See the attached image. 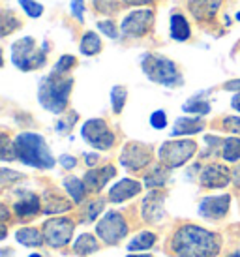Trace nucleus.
<instances>
[{"label": "nucleus", "mask_w": 240, "mask_h": 257, "mask_svg": "<svg viewBox=\"0 0 240 257\" xmlns=\"http://www.w3.org/2000/svg\"><path fill=\"white\" fill-rule=\"evenodd\" d=\"M219 236L199 225H184L173 235L171 248L178 257H216Z\"/></svg>", "instance_id": "f257e3e1"}, {"label": "nucleus", "mask_w": 240, "mask_h": 257, "mask_svg": "<svg viewBox=\"0 0 240 257\" xmlns=\"http://www.w3.org/2000/svg\"><path fill=\"white\" fill-rule=\"evenodd\" d=\"M14 158L25 165L36 167V169H53L55 158L51 154L49 145L40 134L34 132H23L14 139Z\"/></svg>", "instance_id": "f03ea898"}, {"label": "nucleus", "mask_w": 240, "mask_h": 257, "mask_svg": "<svg viewBox=\"0 0 240 257\" xmlns=\"http://www.w3.org/2000/svg\"><path fill=\"white\" fill-rule=\"evenodd\" d=\"M71 88H73V79L64 77L62 73L53 72L47 77L42 79L40 88H38V100L43 109L51 113L60 114L68 107Z\"/></svg>", "instance_id": "7ed1b4c3"}, {"label": "nucleus", "mask_w": 240, "mask_h": 257, "mask_svg": "<svg viewBox=\"0 0 240 257\" xmlns=\"http://www.w3.org/2000/svg\"><path fill=\"white\" fill-rule=\"evenodd\" d=\"M141 68L152 83L163 86L182 85V73L178 70V66L171 58L162 57L158 53H147L141 60Z\"/></svg>", "instance_id": "20e7f679"}, {"label": "nucleus", "mask_w": 240, "mask_h": 257, "mask_svg": "<svg viewBox=\"0 0 240 257\" xmlns=\"http://www.w3.org/2000/svg\"><path fill=\"white\" fill-rule=\"evenodd\" d=\"M45 60H47L45 47L38 49L34 38L25 36L21 40H17V42H14V45H12V62L21 72L38 70V68H42L45 64Z\"/></svg>", "instance_id": "39448f33"}, {"label": "nucleus", "mask_w": 240, "mask_h": 257, "mask_svg": "<svg viewBox=\"0 0 240 257\" xmlns=\"http://www.w3.org/2000/svg\"><path fill=\"white\" fill-rule=\"evenodd\" d=\"M197 152V143L191 139H178V141H167L160 149V162L167 169H177L184 165L188 160L193 158Z\"/></svg>", "instance_id": "423d86ee"}, {"label": "nucleus", "mask_w": 240, "mask_h": 257, "mask_svg": "<svg viewBox=\"0 0 240 257\" xmlns=\"http://www.w3.org/2000/svg\"><path fill=\"white\" fill-rule=\"evenodd\" d=\"M154 23V12L150 8L134 10L122 19L120 23V32L126 38H143L147 36Z\"/></svg>", "instance_id": "0eeeda50"}, {"label": "nucleus", "mask_w": 240, "mask_h": 257, "mask_svg": "<svg viewBox=\"0 0 240 257\" xmlns=\"http://www.w3.org/2000/svg\"><path fill=\"white\" fill-rule=\"evenodd\" d=\"M81 136L90 147L98 150H107L114 145V134L109 130L107 122L101 118L86 120L81 128Z\"/></svg>", "instance_id": "6e6552de"}, {"label": "nucleus", "mask_w": 240, "mask_h": 257, "mask_svg": "<svg viewBox=\"0 0 240 257\" xmlns=\"http://www.w3.org/2000/svg\"><path fill=\"white\" fill-rule=\"evenodd\" d=\"M96 233L105 244H116L128 235V223L118 212H107L98 223Z\"/></svg>", "instance_id": "1a4fd4ad"}, {"label": "nucleus", "mask_w": 240, "mask_h": 257, "mask_svg": "<svg viewBox=\"0 0 240 257\" xmlns=\"http://www.w3.org/2000/svg\"><path fill=\"white\" fill-rule=\"evenodd\" d=\"M71 235H73V221L68 218H51L43 223V238L53 248L68 244Z\"/></svg>", "instance_id": "9d476101"}, {"label": "nucleus", "mask_w": 240, "mask_h": 257, "mask_svg": "<svg viewBox=\"0 0 240 257\" xmlns=\"http://www.w3.org/2000/svg\"><path fill=\"white\" fill-rule=\"evenodd\" d=\"M150 160H152V149L145 143H128L120 154V164L130 171H139L147 167Z\"/></svg>", "instance_id": "9b49d317"}, {"label": "nucleus", "mask_w": 240, "mask_h": 257, "mask_svg": "<svg viewBox=\"0 0 240 257\" xmlns=\"http://www.w3.org/2000/svg\"><path fill=\"white\" fill-rule=\"evenodd\" d=\"M199 180L205 188H225L229 184V180H233V173L229 171L225 165L212 164L206 165L201 171Z\"/></svg>", "instance_id": "f8f14e48"}, {"label": "nucleus", "mask_w": 240, "mask_h": 257, "mask_svg": "<svg viewBox=\"0 0 240 257\" xmlns=\"http://www.w3.org/2000/svg\"><path fill=\"white\" fill-rule=\"evenodd\" d=\"M229 203H231V197L229 195H218V197H206V199L201 201L199 205V212L205 216V218H210V220H219L227 214L229 210Z\"/></svg>", "instance_id": "ddd939ff"}, {"label": "nucleus", "mask_w": 240, "mask_h": 257, "mask_svg": "<svg viewBox=\"0 0 240 257\" xmlns=\"http://www.w3.org/2000/svg\"><path fill=\"white\" fill-rule=\"evenodd\" d=\"M114 175H116V169L113 165H105V167H99V169H90L85 175V180H83L86 192H99Z\"/></svg>", "instance_id": "4468645a"}, {"label": "nucleus", "mask_w": 240, "mask_h": 257, "mask_svg": "<svg viewBox=\"0 0 240 257\" xmlns=\"http://www.w3.org/2000/svg\"><path fill=\"white\" fill-rule=\"evenodd\" d=\"M141 192V184L137 182V180H132V179H122L120 182L109 190V199L114 201V203H122V201H128L135 197L137 193Z\"/></svg>", "instance_id": "2eb2a0df"}, {"label": "nucleus", "mask_w": 240, "mask_h": 257, "mask_svg": "<svg viewBox=\"0 0 240 257\" xmlns=\"http://www.w3.org/2000/svg\"><path fill=\"white\" fill-rule=\"evenodd\" d=\"M223 0H190V12L197 21H210Z\"/></svg>", "instance_id": "dca6fc26"}, {"label": "nucleus", "mask_w": 240, "mask_h": 257, "mask_svg": "<svg viewBox=\"0 0 240 257\" xmlns=\"http://www.w3.org/2000/svg\"><path fill=\"white\" fill-rule=\"evenodd\" d=\"M19 195L21 197L14 203L15 214L21 216V218H27V216H36L40 212V199L36 197L34 193L21 192Z\"/></svg>", "instance_id": "f3484780"}, {"label": "nucleus", "mask_w": 240, "mask_h": 257, "mask_svg": "<svg viewBox=\"0 0 240 257\" xmlns=\"http://www.w3.org/2000/svg\"><path fill=\"white\" fill-rule=\"evenodd\" d=\"M205 130V122L203 118H190V116H182V118H178L175 122V126H173V132H171V136L177 137V136H193V134H199V132H203Z\"/></svg>", "instance_id": "a211bd4d"}, {"label": "nucleus", "mask_w": 240, "mask_h": 257, "mask_svg": "<svg viewBox=\"0 0 240 257\" xmlns=\"http://www.w3.org/2000/svg\"><path fill=\"white\" fill-rule=\"evenodd\" d=\"M143 214H145V220L152 221V223L160 221L165 216L162 208V195L158 192H152L145 199V203H143Z\"/></svg>", "instance_id": "6ab92c4d"}, {"label": "nucleus", "mask_w": 240, "mask_h": 257, "mask_svg": "<svg viewBox=\"0 0 240 257\" xmlns=\"http://www.w3.org/2000/svg\"><path fill=\"white\" fill-rule=\"evenodd\" d=\"M171 36L177 42H186L191 36V29L188 19L182 14H173L171 15Z\"/></svg>", "instance_id": "aec40b11"}, {"label": "nucleus", "mask_w": 240, "mask_h": 257, "mask_svg": "<svg viewBox=\"0 0 240 257\" xmlns=\"http://www.w3.org/2000/svg\"><path fill=\"white\" fill-rule=\"evenodd\" d=\"M15 238H17V242L23 244V246H42V242L45 240L43 238V233H40L38 229H32V227H25L21 231H17L15 233Z\"/></svg>", "instance_id": "412c9836"}, {"label": "nucleus", "mask_w": 240, "mask_h": 257, "mask_svg": "<svg viewBox=\"0 0 240 257\" xmlns=\"http://www.w3.org/2000/svg\"><path fill=\"white\" fill-rule=\"evenodd\" d=\"M79 49L83 55L86 57H94V55H98L99 51H101V40L96 32H85V36L79 43Z\"/></svg>", "instance_id": "4be33fe9"}, {"label": "nucleus", "mask_w": 240, "mask_h": 257, "mask_svg": "<svg viewBox=\"0 0 240 257\" xmlns=\"http://www.w3.org/2000/svg\"><path fill=\"white\" fill-rule=\"evenodd\" d=\"M182 109L186 111V113L203 116V114L210 113V103H208L206 100H203V94H199V96H193V98H190V100L186 101V103L182 105Z\"/></svg>", "instance_id": "5701e85b"}, {"label": "nucleus", "mask_w": 240, "mask_h": 257, "mask_svg": "<svg viewBox=\"0 0 240 257\" xmlns=\"http://www.w3.org/2000/svg\"><path fill=\"white\" fill-rule=\"evenodd\" d=\"M221 156L225 162H238L240 160V137H227L221 143Z\"/></svg>", "instance_id": "b1692460"}, {"label": "nucleus", "mask_w": 240, "mask_h": 257, "mask_svg": "<svg viewBox=\"0 0 240 257\" xmlns=\"http://www.w3.org/2000/svg\"><path fill=\"white\" fill-rule=\"evenodd\" d=\"M73 250L77 251L79 255H90V253L98 250V240L92 235H88V233H83L73 244Z\"/></svg>", "instance_id": "393cba45"}, {"label": "nucleus", "mask_w": 240, "mask_h": 257, "mask_svg": "<svg viewBox=\"0 0 240 257\" xmlns=\"http://www.w3.org/2000/svg\"><path fill=\"white\" fill-rule=\"evenodd\" d=\"M64 188L68 190V193H70L71 199L75 201V203L83 201V197H85V192H86L85 182L75 179V177H68V179H64Z\"/></svg>", "instance_id": "a878e982"}, {"label": "nucleus", "mask_w": 240, "mask_h": 257, "mask_svg": "<svg viewBox=\"0 0 240 257\" xmlns=\"http://www.w3.org/2000/svg\"><path fill=\"white\" fill-rule=\"evenodd\" d=\"M156 242V235L154 233H150V231H145L141 235H137L132 240V242L128 244V250L130 251H137V250H149L152 248Z\"/></svg>", "instance_id": "bb28decb"}, {"label": "nucleus", "mask_w": 240, "mask_h": 257, "mask_svg": "<svg viewBox=\"0 0 240 257\" xmlns=\"http://www.w3.org/2000/svg\"><path fill=\"white\" fill-rule=\"evenodd\" d=\"M167 175H169L167 167H156V169H152V173L147 175L145 182H147L149 188H160V186H163L167 182Z\"/></svg>", "instance_id": "cd10ccee"}, {"label": "nucleus", "mask_w": 240, "mask_h": 257, "mask_svg": "<svg viewBox=\"0 0 240 257\" xmlns=\"http://www.w3.org/2000/svg\"><path fill=\"white\" fill-rule=\"evenodd\" d=\"M126 100H128V90L126 86H113V90H111V103H113V111L114 113H120L124 105H126Z\"/></svg>", "instance_id": "c85d7f7f"}, {"label": "nucleus", "mask_w": 240, "mask_h": 257, "mask_svg": "<svg viewBox=\"0 0 240 257\" xmlns=\"http://www.w3.org/2000/svg\"><path fill=\"white\" fill-rule=\"evenodd\" d=\"M19 2V6L25 10V14L32 17V19H38V17H42L43 14V6L40 2H36V0H17Z\"/></svg>", "instance_id": "c756f323"}, {"label": "nucleus", "mask_w": 240, "mask_h": 257, "mask_svg": "<svg viewBox=\"0 0 240 257\" xmlns=\"http://www.w3.org/2000/svg\"><path fill=\"white\" fill-rule=\"evenodd\" d=\"M94 8L98 10L99 14H105V15H113L114 12H118V0H92Z\"/></svg>", "instance_id": "7c9ffc66"}, {"label": "nucleus", "mask_w": 240, "mask_h": 257, "mask_svg": "<svg viewBox=\"0 0 240 257\" xmlns=\"http://www.w3.org/2000/svg\"><path fill=\"white\" fill-rule=\"evenodd\" d=\"M70 203H66L62 197H55V199H47L45 203V212H49V214H58V212H66V210H70Z\"/></svg>", "instance_id": "2f4dec72"}, {"label": "nucleus", "mask_w": 240, "mask_h": 257, "mask_svg": "<svg viewBox=\"0 0 240 257\" xmlns=\"http://www.w3.org/2000/svg\"><path fill=\"white\" fill-rule=\"evenodd\" d=\"M2 23H4V25H2V36H8V34L15 29H21V21H19L12 12H4Z\"/></svg>", "instance_id": "473e14b6"}, {"label": "nucleus", "mask_w": 240, "mask_h": 257, "mask_svg": "<svg viewBox=\"0 0 240 257\" xmlns=\"http://www.w3.org/2000/svg\"><path fill=\"white\" fill-rule=\"evenodd\" d=\"M98 29L105 34L107 38H111V40H116L120 36V30H118V25L111 19H105V21H99L98 23Z\"/></svg>", "instance_id": "72a5a7b5"}, {"label": "nucleus", "mask_w": 240, "mask_h": 257, "mask_svg": "<svg viewBox=\"0 0 240 257\" xmlns=\"http://www.w3.org/2000/svg\"><path fill=\"white\" fill-rule=\"evenodd\" d=\"M75 64H77V60H75L73 55H62V57L58 58V62H57V66H55V70H53V72L62 73L64 75L66 72H70Z\"/></svg>", "instance_id": "f704fd0d"}, {"label": "nucleus", "mask_w": 240, "mask_h": 257, "mask_svg": "<svg viewBox=\"0 0 240 257\" xmlns=\"http://www.w3.org/2000/svg\"><path fill=\"white\" fill-rule=\"evenodd\" d=\"M150 126L154 130L165 128V126H167V114H165V111L158 109V111H154V113L150 114Z\"/></svg>", "instance_id": "c9c22d12"}, {"label": "nucleus", "mask_w": 240, "mask_h": 257, "mask_svg": "<svg viewBox=\"0 0 240 257\" xmlns=\"http://www.w3.org/2000/svg\"><path fill=\"white\" fill-rule=\"evenodd\" d=\"M103 207H105V201H94V203H90L88 205V208H86V212H85V220L86 221H94L96 218H98V214L103 210Z\"/></svg>", "instance_id": "e433bc0d"}, {"label": "nucleus", "mask_w": 240, "mask_h": 257, "mask_svg": "<svg viewBox=\"0 0 240 257\" xmlns=\"http://www.w3.org/2000/svg\"><path fill=\"white\" fill-rule=\"evenodd\" d=\"M75 120H77V113H71L68 118H62V120L58 122V124H57V132H58V134H66V132H70Z\"/></svg>", "instance_id": "4c0bfd02"}, {"label": "nucleus", "mask_w": 240, "mask_h": 257, "mask_svg": "<svg viewBox=\"0 0 240 257\" xmlns=\"http://www.w3.org/2000/svg\"><path fill=\"white\" fill-rule=\"evenodd\" d=\"M223 126H225L229 132H233V134H240V118L238 116H229L223 120Z\"/></svg>", "instance_id": "58836bf2"}, {"label": "nucleus", "mask_w": 240, "mask_h": 257, "mask_svg": "<svg viewBox=\"0 0 240 257\" xmlns=\"http://www.w3.org/2000/svg\"><path fill=\"white\" fill-rule=\"evenodd\" d=\"M60 165H62L64 169H73L77 165V160L70 156V154H64V156H60Z\"/></svg>", "instance_id": "ea45409f"}, {"label": "nucleus", "mask_w": 240, "mask_h": 257, "mask_svg": "<svg viewBox=\"0 0 240 257\" xmlns=\"http://www.w3.org/2000/svg\"><path fill=\"white\" fill-rule=\"evenodd\" d=\"M124 2L126 6H149V4H154L156 0H120Z\"/></svg>", "instance_id": "a19ab883"}, {"label": "nucleus", "mask_w": 240, "mask_h": 257, "mask_svg": "<svg viewBox=\"0 0 240 257\" xmlns=\"http://www.w3.org/2000/svg\"><path fill=\"white\" fill-rule=\"evenodd\" d=\"M225 90H240V79H234V81H229L223 85Z\"/></svg>", "instance_id": "79ce46f5"}, {"label": "nucleus", "mask_w": 240, "mask_h": 257, "mask_svg": "<svg viewBox=\"0 0 240 257\" xmlns=\"http://www.w3.org/2000/svg\"><path fill=\"white\" fill-rule=\"evenodd\" d=\"M231 107H233L234 111H238V113H240V90L233 96V100H231Z\"/></svg>", "instance_id": "37998d69"}, {"label": "nucleus", "mask_w": 240, "mask_h": 257, "mask_svg": "<svg viewBox=\"0 0 240 257\" xmlns=\"http://www.w3.org/2000/svg\"><path fill=\"white\" fill-rule=\"evenodd\" d=\"M233 182L240 188V165L233 171Z\"/></svg>", "instance_id": "c03bdc74"}, {"label": "nucleus", "mask_w": 240, "mask_h": 257, "mask_svg": "<svg viewBox=\"0 0 240 257\" xmlns=\"http://www.w3.org/2000/svg\"><path fill=\"white\" fill-rule=\"evenodd\" d=\"M96 162H98V156H96V154H92V156H90V154H86V164L94 165Z\"/></svg>", "instance_id": "a18cd8bd"}, {"label": "nucleus", "mask_w": 240, "mask_h": 257, "mask_svg": "<svg viewBox=\"0 0 240 257\" xmlns=\"http://www.w3.org/2000/svg\"><path fill=\"white\" fill-rule=\"evenodd\" d=\"M128 257H152V255H128Z\"/></svg>", "instance_id": "49530a36"}, {"label": "nucleus", "mask_w": 240, "mask_h": 257, "mask_svg": "<svg viewBox=\"0 0 240 257\" xmlns=\"http://www.w3.org/2000/svg\"><path fill=\"white\" fill-rule=\"evenodd\" d=\"M30 257H42V255H38V253H34V255H30Z\"/></svg>", "instance_id": "de8ad7c7"}, {"label": "nucleus", "mask_w": 240, "mask_h": 257, "mask_svg": "<svg viewBox=\"0 0 240 257\" xmlns=\"http://www.w3.org/2000/svg\"><path fill=\"white\" fill-rule=\"evenodd\" d=\"M77 2H85V0H77Z\"/></svg>", "instance_id": "09e8293b"}]
</instances>
